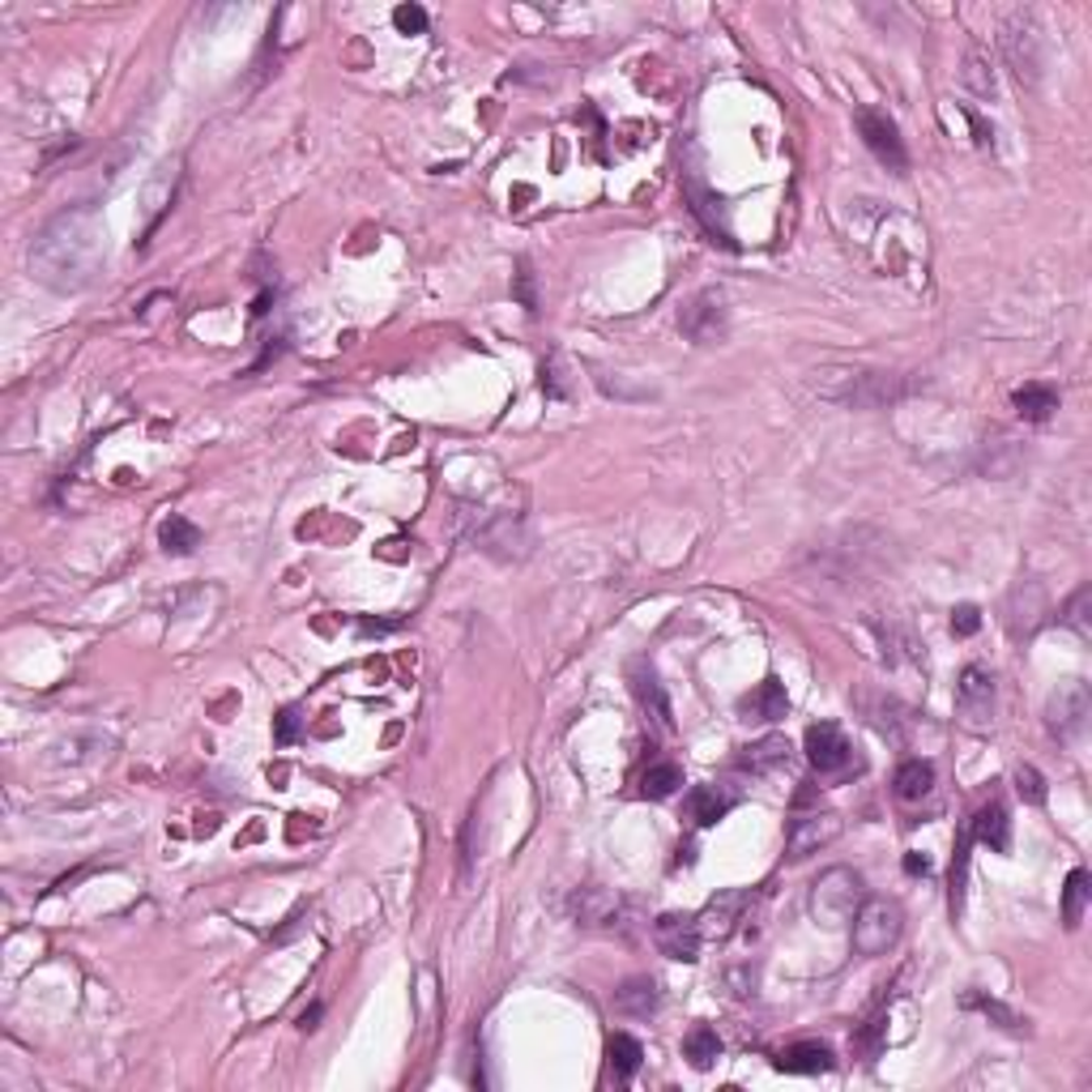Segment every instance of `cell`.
Wrapping results in <instances>:
<instances>
[{
	"mask_svg": "<svg viewBox=\"0 0 1092 1092\" xmlns=\"http://www.w3.org/2000/svg\"><path fill=\"white\" fill-rule=\"evenodd\" d=\"M98 257H102V236L94 223V209H64L39 231L31 248V269L56 290H77L94 278Z\"/></svg>",
	"mask_w": 1092,
	"mask_h": 1092,
	"instance_id": "1",
	"label": "cell"
},
{
	"mask_svg": "<svg viewBox=\"0 0 1092 1092\" xmlns=\"http://www.w3.org/2000/svg\"><path fill=\"white\" fill-rule=\"evenodd\" d=\"M832 380L815 384L820 397L836 401V406H849V410H880L905 393L918 389V380H905V376H892V372H828Z\"/></svg>",
	"mask_w": 1092,
	"mask_h": 1092,
	"instance_id": "2",
	"label": "cell"
},
{
	"mask_svg": "<svg viewBox=\"0 0 1092 1092\" xmlns=\"http://www.w3.org/2000/svg\"><path fill=\"white\" fill-rule=\"evenodd\" d=\"M866 901V888H862V876L849 866H832L824 876L811 884V918L828 930H841L853 922L858 905Z\"/></svg>",
	"mask_w": 1092,
	"mask_h": 1092,
	"instance_id": "3",
	"label": "cell"
},
{
	"mask_svg": "<svg viewBox=\"0 0 1092 1092\" xmlns=\"http://www.w3.org/2000/svg\"><path fill=\"white\" fill-rule=\"evenodd\" d=\"M853 947L862 956H888L897 943H901V930H905V914L897 901L888 897H866L853 914Z\"/></svg>",
	"mask_w": 1092,
	"mask_h": 1092,
	"instance_id": "4",
	"label": "cell"
},
{
	"mask_svg": "<svg viewBox=\"0 0 1092 1092\" xmlns=\"http://www.w3.org/2000/svg\"><path fill=\"white\" fill-rule=\"evenodd\" d=\"M956 713L968 730H991L995 726V675L986 666H964L956 683Z\"/></svg>",
	"mask_w": 1092,
	"mask_h": 1092,
	"instance_id": "5",
	"label": "cell"
},
{
	"mask_svg": "<svg viewBox=\"0 0 1092 1092\" xmlns=\"http://www.w3.org/2000/svg\"><path fill=\"white\" fill-rule=\"evenodd\" d=\"M858 133H862V142H866V150L876 154L888 171H897V175H905L909 171V154H905V142H901V129L888 120V112H880V107H858Z\"/></svg>",
	"mask_w": 1092,
	"mask_h": 1092,
	"instance_id": "6",
	"label": "cell"
},
{
	"mask_svg": "<svg viewBox=\"0 0 1092 1092\" xmlns=\"http://www.w3.org/2000/svg\"><path fill=\"white\" fill-rule=\"evenodd\" d=\"M1088 713H1092L1088 683L1071 679V683H1058V692L1050 696V704H1046V726H1050V734H1054V738L1071 742V738H1079V734H1084Z\"/></svg>",
	"mask_w": 1092,
	"mask_h": 1092,
	"instance_id": "7",
	"label": "cell"
},
{
	"mask_svg": "<svg viewBox=\"0 0 1092 1092\" xmlns=\"http://www.w3.org/2000/svg\"><path fill=\"white\" fill-rule=\"evenodd\" d=\"M807 759L820 777H841V773L858 769V755H853L849 738L832 721H820V726L807 730Z\"/></svg>",
	"mask_w": 1092,
	"mask_h": 1092,
	"instance_id": "8",
	"label": "cell"
},
{
	"mask_svg": "<svg viewBox=\"0 0 1092 1092\" xmlns=\"http://www.w3.org/2000/svg\"><path fill=\"white\" fill-rule=\"evenodd\" d=\"M726 324H730V312H726V295L721 290H700L683 316H679V330L696 342V346H713L726 338Z\"/></svg>",
	"mask_w": 1092,
	"mask_h": 1092,
	"instance_id": "9",
	"label": "cell"
},
{
	"mask_svg": "<svg viewBox=\"0 0 1092 1092\" xmlns=\"http://www.w3.org/2000/svg\"><path fill=\"white\" fill-rule=\"evenodd\" d=\"M653 943H658L662 956L692 964V960H700L704 935H700L696 914H662L658 922H653Z\"/></svg>",
	"mask_w": 1092,
	"mask_h": 1092,
	"instance_id": "10",
	"label": "cell"
},
{
	"mask_svg": "<svg viewBox=\"0 0 1092 1092\" xmlns=\"http://www.w3.org/2000/svg\"><path fill=\"white\" fill-rule=\"evenodd\" d=\"M841 836V815L832 811H811V815H794L790 832H786V858L803 862L811 853H820L824 845H832Z\"/></svg>",
	"mask_w": 1092,
	"mask_h": 1092,
	"instance_id": "11",
	"label": "cell"
},
{
	"mask_svg": "<svg viewBox=\"0 0 1092 1092\" xmlns=\"http://www.w3.org/2000/svg\"><path fill=\"white\" fill-rule=\"evenodd\" d=\"M623 909L627 905L610 888H577L568 897V914L577 918V926H589V930H619Z\"/></svg>",
	"mask_w": 1092,
	"mask_h": 1092,
	"instance_id": "12",
	"label": "cell"
},
{
	"mask_svg": "<svg viewBox=\"0 0 1092 1092\" xmlns=\"http://www.w3.org/2000/svg\"><path fill=\"white\" fill-rule=\"evenodd\" d=\"M632 692H636L640 709H644L653 721H658L662 730H675V709H671V696H666V688H662L658 671H653L648 662H632Z\"/></svg>",
	"mask_w": 1092,
	"mask_h": 1092,
	"instance_id": "13",
	"label": "cell"
},
{
	"mask_svg": "<svg viewBox=\"0 0 1092 1092\" xmlns=\"http://www.w3.org/2000/svg\"><path fill=\"white\" fill-rule=\"evenodd\" d=\"M832 1067H836V1058L824 1041H794L777 1054V1071H790V1075H824Z\"/></svg>",
	"mask_w": 1092,
	"mask_h": 1092,
	"instance_id": "14",
	"label": "cell"
},
{
	"mask_svg": "<svg viewBox=\"0 0 1092 1092\" xmlns=\"http://www.w3.org/2000/svg\"><path fill=\"white\" fill-rule=\"evenodd\" d=\"M968 836H973L977 845H991L995 853H1003V849L1012 845V820H1008L1003 803L977 807V815H973V824H968Z\"/></svg>",
	"mask_w": 1092,
	"mask_h": 1092,
	"instance_id": "15",
	"label": "cell"
},
{
	"mask_svg": "<svg viewBox=\"0 0 1092 1092\" xmlns=\"http://www.w3.org/2000/svg\"><path fill=\"white\" fill-rule=\"evenodd\" d=\"M1003 52H1008V60H1012L1020 81H1037L1041 52H1037V35L1033 31H1020V22H1012L1008 35H1003Z\"/></svg>",
	"mask_w": 1092,
	"mask_h": 1092,
	"instance_id": "16",
	"label": "cell"
},
{
	"mask_svg": "<svg viewBox=\"0 0 1092 1092\" xmlns=\"http://www.w3.org/2000/svg\"><path fill=\"white\" fill-rule=\"evenodd\" d=\"M742 905H747V892H721V897H713L709 909L696 918V922H700V935H704V939H726V935L734 930Z\"/></svg>",
	"mask_w": 1092,
	"mask_h": 1092,
	"instance_id": "17",
	"label": "cell"
},
{
	"mask_svg": "<svg viewBox=\"0 0 1092 1092\" xmlns=\"http://www.w3.org/2000/svg\"><path fill=\"white\" fill-rule=\"evenodd\" d=\"M658 986H653V977H627L623 986L615 991V1008L623 1012V1016H632V1020H648L653 1012H658Z\"/></svg>",
	"mask_w": 1092,
	"mask_h": 1092,
	"instance_id": "18",
	"label": "cell"
},
{
	"mask_svg": "<svg viewBox=\"0 0 1092 1092\" xmlns=\"http://www.w3.org/2000/svg\"><path fill=\"white\" fill-rule=\"evenodd\" d=\"M742 713H751L755 721H782V717L790 713L786 683H782V679H764V683L742 700Z\"/></svg>",
	"mask_w": 1092,
	"mask_h": 1092,
	"instance_id": "19",
	"label": "cell"
},
{
	"mask_svg": "<svg viewBox=\"0 0 1092 1092\" xmlns=\"http://www.w3.org/2000/svg\"><path fill=\"white\" fill-rule=\"evenodd\" d=\"M734 807V798L721 790V786H696L688 794V820L696 828H713L717 820H726V811Z\"/></svg>",
	"mask_w": 1092,
	"mask_h": 1092,
	"instance_id": "20",
	"label": "cell"
},
{
	"mask_svg": "<svg viewBox=\"0 0 1092 1092\" xmlns=\"http://www.w3.org/2000/svg\"><path fill=\"white\" fill-rule=\"evenodd\" d=\"M786 759H790V742H786L782 734H769V738L742 747L738 769H747V773H773V769H782Z\"/></svg>",
	"mask_w": 1092,
	"mask_h": 1092,
	"instance_id": "21",
	"label": "cell"
},
{
	"mask_svg": "<svg viewBox=\"0 0 1092 1092\" xmlns=\"http://www.w3.org/2000/svg\"><path fill=\"white\" fill-rule=\"evenodd\" d=\"M158 542H163V551H167V556H192L196 546H201V529H196L188 516L171 512V516L158 525Z\"/></svg>",
	"mask_w": 1092,
	"mask_h": 1092,
	"instance_id": "22",
	"label": "cell"
},
{
	"mask_svg": "<svg viewBox=\"0 0 1092 1092\" xmlns=\"http://www.w3.org/2000/svg\"><path fill=\"white\" fill-rule=\"evenodd\" d=\"M897 798H905V803H922L926 794H930V786H935V769L926 759H905L901 769H897Z\"/></svg>",
	"mask_w": 1092,
	"mask_h": 1092,
	"instance_id": "23",
	"label": "cell"
},
{
	"mask_svg": "<svg viewBox=\"0 0 1092 1092\" xmlns=\"http://www.w3.org/2000/svg\"><path fill=\"white\" fill-rule=\"evenodd\" d=\"M679 786H683V769L675 759H653L644 769V777H640V794L644 798H671Z\"/></svg>",
	"mask_w": 1092,
	"mask_h": 1092,
	"instance_id": "24",
	"label": "cell"
},
{
	"mask_svg": "<svg viewBox=\"0 0 1092 1092\" xmlns=\"http://www.w3.org/2000/svg\"><path fill=\"white\" fill-rule=\"evenodd\" d=\"M1012 406L1020 410V418H1029V422H1046V418L1058 410V393H1054L1050 384H1024V389H1016V393H1012Z\"/></svg>",
	"mask_w": 1092,
	"mask_h": 1092,
	"instance_id": "25",
	"label": "cell"
},
{
	"mask_svg": "<svg viewBox=\"0 0 1092 1092\" xmlns=\"http://www.w3.org/2000/svg\"><path fill=\"white\" fill-rule=\"evenodd\" d=\"M606 1062H610V1075L623 1084V1079H632L636 1071H640V1062H644V1050H640V1041L636 1037H627V1033H615L610 1041H606Z\"/></svg>",
	"mask_w": 1092,
	"mask_h": 1092,
	"instance_id": "26",
	"label": "cell"
},
{
	"mask_svg": "<svg viewBox=\"0 0 1092 1092\" xmlns=\"http://www.w3.org/2000/svg\"><path fill=\"white\" fill-rule=\"evenodd\" d=\"M1088 901H1092V880H1088V870H1071V876H1067V888H1062V922H1067V930H1075V926L1084 922Z\"/></svg>",
	"mask_w": 1092,
	"mask_h": 1092,
	"instance_id": "27",
	"label": "cell"
},
{
	"mask_svg": "<svg viewBox=\"0 0 1092 1092\" xmlns=\"http://www.w3.org/2000/svg\"><path fill=\"white\" fill-rule=\"evenodd\" d=\"M683 1054H688V1062H692L696 1071H709V1067L717 1062V1054H721V1037H717V1029L696 1024V1029L683 1037Z\"/></svg>",
	"mask_w": 1092,
	"mask_h": 1092,
	"instance_id": "28",
	"label": "cell"
},
{
	"mask_svg": "<svg viewBox=\"0 0 1092 1092\" xmlns=\"http://www.w3.org/2000/svg\"><path fill=\"white\" fill-rule=\"evenodd\" d=\"M964 1008H981V1012H986V1020H995V1024L1008 1029V1033H1024V1024H1029V1020H1020L1008 1003H999V999H991V995H977V991L964 995Z\"/></svg>",
	"mask_w": 1092,
	"mask_h": 1092,
	"instance_id": "29",
	"label": "cell"
},
{
	"mask_svg": "<svg viewBox=\"0 0 1092 1092\" xmlns=\"http://www.w3.org/2000/svg\"><path fill=\"white\" fill-rule=\"evenodd\" d=\"M968 845H973V836H968V828L960 832V845H956V862H952V918L964 909V880H968Z\"/></svg>",
	"mask_w": 1092,
	"mask_h": 1092,
	"instance_id": "30",
	"label": "cell"
},
{
	"mask_svg": "<svg viewBox=\"0 0 1092 1092\" xmlns=\"http://www.w3.org/2000/svg\"><path fill=\"white\" fill-rule=\"evenodd\" d=\"M1088 602H1092V589L1084 585V589H1075V598L1067 602V610H1062V623L1067 627H1075L1079 636H1092V623H1088Z\"/></svg>",
	"mask_w": 1092,
	"mask_h": 1092,
	"instance_id": "31",
	"label": "cell"
},
{
	"mask_svg": "<svg viewBox=\"0 0 1092 1092\" xmlns=\"http://www.w3.org/2000/svg\"><path fill=\"white\" fill-rule=\"evenodd\" d=\"M1016 790H1020V798L1033 803V807L1046 803V777L1033 769V764H1020V769H1016Z\"/></svg>",
	"mask_w": 1092,
	"mask_h": 1092,
	"instance_id": "32",
	"label": "cell"
},
{
	"mask_svg": "<svg viewBox=\"0 0 1092 1092\" xmlns=\"http://www.w3.org/2000/svg\"><path fill=\"white\" fill-rule=\"evenodd\" d=\"M299 730H303V713L290 704V709H282L278 717H274V742H282V747H290L295 738H299Z\"/></svg>",
	"mask_w": 1092,
	"mask_h": 1092,
	"instance_id": "33",
	"label": "cell"
},
{
	"mask_svg": "<svg viewBox=\"0 0 1092 1092\" xmlns=\"http://www.w3.org/2000/svg\"><path fill=\"white\" fill-rule=\"evenodd\" d=\"M393 26L401 35H422L427 31V10L422 5H397L393 10Z\"/></svg>",
	"mask_w": 1092,
	"mask_h": 1092,
	"instance_id": "34",
	"label": "cell"
},
{
	"mask_svg": "<svg viewBox=\"0 0 1092 1092\" xmlns=\"http://www.w3.org/2000/svg\"><path fill=\"white\" fill-rule=\"evenodd\" d=\"M964 81H968L977 94H995V73H986V60H981V56H968Z\"/></svg>",
	"mask_w": 1092,
	"mask_h": 1092,
	"instance_id": "35",
	"label": "cell"
},
{
	"mask_svg": "<svg viewBox=\"0 0 1092 1092\" xmlns=\"http://www.w3.org/2000/svg\"><path fill=\"white\" fill-rule=\"evenodd\" d=\"M516 299H521L525 312H538V290H533V274H529L525 261L516 265Z\"/></svg>",
	"mask_w": 1092,
	"mask_h": 1092,
	"instance_id": "36",
	"label": "cell"
},
{
	"mask_svg": "<svg viewBox=\"0 0 1092 1092\" xmlns=\"http://www.w3.org/2000/svg\"><path fill=\"white\" fill-rule=\"evenodd\" d=\"M977 627H981V610H977V606L964 602V606L952 610V632H956V636H973Z\"/></svg>",
	"mask_w": 1092,
	"mask_h": 1092,
	"instance_id": "37",
	"label": "cell"
},
{
	"mask_svg": "<svg viewBox=\"0 0 1092 1092\" xmlns=\"http://www.w3.org/2000/svg\"><path fill=\"white\" fill-rule=\"evenodd\" d=\"M542 389H546V397H568V384H564L560 359H551V363H542Z\"/></svg>",
	"mask_w": 1092,
	"mask_h": 1092,
	"instance_id": "38",
	"label": "cell"
},
{
	"mask_svg": "<svg viewBox=\"0 0 1092 1092\" xmlns=\"http://www.w3.org/2000/svg\"><path fill=\"white\" fill-rule=\"evenodd\" d=\"M726 977H730V986H734V995H738V999L755 995V968H751V964H747V968H730Z\"/></svg>",
	"mask_w": 1092,
	"mask_h": 1092,
	"instance_id": "39",
	"label": "cell"
},
{
	"mask_svg": "<svg viewBox=\"0 0 1092 1092\" xmlns=\"http://www.w3.org/2000/svg\"><path fill=\"white\" fill-rule=\"evenodd\" d=\"M884 1029H888V1024H884V1016H876V1020H870V1024L862 1029L858 1046H862L866 1054H876V1050H880V1041H884Z\"/></svg>",
	"mask_w": 1092,
	"mask_h": 1092,
	"instance_id": "40",
	"label": "cell"
},
{
	"mask_svg": "<svg viewBox=\"0 0 1092 1092\" xmlns=\"http://www.w3.org/2000/svg\"><path fill=\"white\" fill-rule=\"evenodd\" d=\"M393 627H397V619H363L359 623L363 636H380V632H393Z\"/></svg>",
	"mask_w": 1092,
	"mask_h": 1092,
	"instance_id": "41",
	"label": "cell"
},
{
	"mask_svg": "<svg viewBox=\"0 0 1092 1092\" xmlns=\"http://www.w3.org/2000/svg\"><path fill=\"white\" fill-rule=\"evenodd\" d=\"M905 870H909V876H926L930 858H926V853H905Z\"/></svg>",
	"mask_w": 1092,
	"mask_h": 1092,
	"instance_id": "42",
	"label": "cell"
},
{
	"mask_svg": "<svg viewBox=\"0 0 1092 1092\" xmlns=\"http://www.w3.org/2000/svg\"><path fill=\"white\" fill-rule=\"evenodd\" d=\"M316 1020H320V1008H307V1012L299 1016V1029H303V1033H312V1029H316Z\"/></svg>",
	"mask_w": 1092,
	"mask_h": 1092,
	"instance_id": "43",
	"label": "cell"
}]
</instances>
